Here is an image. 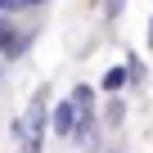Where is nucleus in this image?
Returning a JSON list of instances; mask_svg holds the SVG:
<instances>
[{
  "instance_id": "nucleus-4",
  "label": "nucleus",
  "mask_w": 153,
  "mask_h": 153,
  "mask_svg": "<svg viewBox=\"0 0 153 153\" xmlns=\"http://www.w3.org/2000/svg\"><path fill=\"white\" fill-rule=\"evenodd\" d=\"M76 117H81V113H76V104H72L68 95L50 104V131H54L59 140H72V126H76Z\"/></svg>"
},
{
  "instance_id": "nucleus-5",
  "label": "nucleus",
  "mask_w": 153,
  "mask_h": 153,
  "mask_svg": "<svg viewBox=\"0 0 153 153\" xmlns=\"http://www.w3.org/2000/svg\"><path fill=\"white\" fill-rule=\"evenodd\" d=\"M68 99L76 104V113H99V86H90V81H76L68 90Z\"/></svg>"
},
{
  "instance_id": "nucleus-10",
  "label": "nucleus",
  "mask_w": 153,
  "mask_h": 153,
  "mask_svg": "<svg viewBox=\"0 0 153 153\" xmlns=\"http://www.w3.org/2000/svg\"><path fill=\"white\" fill-rule=\"evenodd\" d=\"M23 5H18V0H0V14H18Z\"/></svg>"
},
{
  "instance_id": "nucleus-8",
  "label": "nucleus",
  "mask_w": 153,
  "mask_h": 153,
  "mask_svg": "<svg viewBox=\"0 0 153 153\" xmlns=\"http://www.w3.org/2000/svg\"><path fill=\"white\" fill-rule=\"evenodd\" d=\"M126 81H131V86H144V81H149V68H144L140 54H126Z\"/></svg>"
},
{
  "instance_id": "nucleus-6",
  "label": "nucleus",
  "mask_w": 153,
  "mask_h": 153,
  "mask_svg": "<svg viewBox=\"0 0 153 153\" xmlns=\"http://www.w3.org/2000/svg\"><path fill=\"white\" fill-rule=\"evenodd\" d=\"M99 122H104L108 131H117V126L126 122V99H122V95H108V104L99 108Z\"/></svg>"
},
{
  "instance_id": "nucleus-9",
  "label": "nucleus",
  "mask_w": 153,
  "mask_h": 153,
  "mask_svg": "<svg viewBox=\"0 0 153 153\" xmlns=\"http://www.w3.org/2000/svg\"><path fill=\"white\" fill-rule=\"evenodd\" d=\"M122 14H126V0H104V18L108 23H117Z\"/></svg>"
},
{
  "instance_id": "nucleus-3",
  "label": "nucleus",
  "mask_w": 153,
  "mask_h": 153,
  "mask_svg": "<svg viewBox=\"0 0 153 153\" xmlns=\"http://www.w3.org/2000/svg\"><path fill=\"white\" fill-rule=\"evenodd\" d=\"M99 131H104L99 113H81V117H76V126H72V144L86 149V153H99Z\"/></svg>"
},
{
  "instance_id": "nucleus-11",
  "label": "nucleus",
  "mask_w": 153,
  "mask_h": 153,
  "mask_svg": "<svg viewBox=\"0 0 153 153\" xmlns=\"http://www.w3.org/2000/svg\"><path fill=\"white\" fill-rule=\"evenodd\" d=\"M144 45L153 50V14H149V23H144Z\"/></svg>"
},
{
  "instance_id": "nucleus-7",
  "label": "nucleus",
  "mask_w": 153,
  "mask_h": 153,
  "mask_svg": "<svg viewBox=\"0 0 153 153\" xmlns=\"http://www.w3.org/2000/svg\"><path fill=\"white\" fill-rule=\"evenodd\" d=\"M126 86H131V81H126V63H117V68H108V72L99 76V90H104V95H122Z\"/></svg>"
},
{
  "instance_id": "nucleus-13",
  "label": "nucleus",
  "mask_w": 153,
  "mask_h": 153,
  "mask_svg": "<svg viewBox=\"0 0 153 153\" xmlns=\"http://www.w3.org/2000/svg\"><path fill=\"white\" fill-rule=\"evenodd\" d=\"M0 81H5V59H0Z\"/></svg>"
},
{
  "instance_id": "nucleus-2",
  "label": "nucleus",
  "mask_w": 153,
  "mask_h": 153,
  "mask_svg": "<svg viewBox=\"0 0 153 153\" xmlns=\"http://www.w3.org/2000/svg\"><path fill=\"white\" fill-rule=\"evenodd\" d=\"M27 50H32V32H23L14 23V14H0V59L18 63V59H27Z\"/></svg>"
},
{
  "instance_id": "nucleus-1",
  "label": "nucleus",
  "mask_w": 153,
  "mask_h": 153,
  "mask_svg": "<svg viewBox=\"0 0 153 153\" xmlns=\"http://www.w3.org/2000/svg\"><path fill=\"white\" fill-rule=\"evenodd\" d=\"M9 135L18 144V153H45V135H50V86H36L27 108L9 122Z\"/></svg>"
},
{
  "instance_id": "nucleus-14",
  "label": "nucleus",
  "mask_w": 153,
  "mask_h": 153,
  "mask_svg": "<svg viewBox=\"0 0 153 153\" xmlns=\"http://www.w3.org/2000/svg\"><path fill=\"white\" fill-rule=\"evenodd\" d=\"M99 153H122V149H99Z\"/></svg>"
},
{
  "instance_id": "nucleus-12",
  "label": "nucleus",
  "mask_w": 153,
  "mask_h": 153,
  "mask_svg": "<svg viewBox=\"0 0 153 153\" xmlns=\"http://www.w3.org/2000/svg\"><path fill=\"white\" fill-rule=\"evenodd\" d=\"M23 9H41V5H50V0H18Z\"/></svg>"
}]
</instances>
